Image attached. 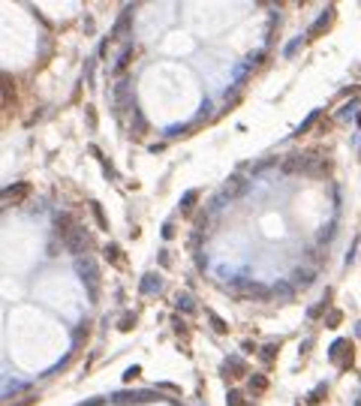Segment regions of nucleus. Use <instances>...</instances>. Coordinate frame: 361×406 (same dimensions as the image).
Segmentation results:
<instances>
[{
    "mask_svg": "<svg viewBox=\"0 0 361 406\" xmlns=\"http://www.w3.org/2000/svg\"><path fill=\"white\" fill-rule=\"evenodd\" d=\"M27 193H30V183H12V187H6L3 190V202L9 205V202H21V199H27Z\"/></svg>",
    "mask_w": 361,
    "mask_h": 406,
    "instance_id": "f03ea898",
    "label": "nucleus"
},
{
    "mask_svg": "<svg viewBox=\"0 0 361 406\" xmlns=\"http://www.w3.org/2000/svg\"><path fill=\"white\" fill-rule=\"evenodd\" d=\"M105 259H108V262H121V259H124L121 247H118V244H108V247H105Z\"/></svg>",
    "mask_w": 361,
    "mask_h": 406,
    "instance_id": "0eeeda50",
    "label": "nucleus"
},
{
    "mask_svg": "<svg viewBox=\"0 0 361 406\" xmlns=\"http://www.w3.org/2000/svg\"><path fill=\"white\" fill-rule=\"evenodd\" d=\"M130 60H133V48H127V51H124V57L118 60V72H124V69L130 66Z\"/></svg>",
    "mask_w": 361,
    "mask_h": 406,
    "instance_id": "9b49d317",
    "label": "nucleus"
},
{
    "mask_svg": "<svg viewBox=\"0 0 361 406\" xmlns=\"http://www.w3.org/2000/svg\"><path fill=\"white\" fill-rule=\"evenodd\" d=\"M133 376H138V367H130V370L124 373V379H133Z\"/></svg>",
    "mask_w": 361,
    "mask_h": 406,
    "instance_id": "f3484780",
    "label": "nucleus"
},
{
    "mask_svg": "<svg viewBox=\"0 0 361 406\" xmlns=\"http://www.w3.org/2000/svg\"><path fill=\"white\" fill-rule=\"evenodd\" d=\"M90 208H93V217H96V223H99V229H108V220H105V214H102L99 202H90Z\"/></svg>",
    "mask_w": 361,
    "mask_h": 406,
    "instance_id": "6e6552de",
    "label": "nucleus"
},
{
    "mask_svg": "<svg viewBox=\"0 0 361 406\" xmlns=\"http://www.w3.org/2000/svg\"><path fill=\"white\" fill-rule=\"evenodd\" d=\"M229 406H241V394L238 391H229Z\"/></svg>",
    "mask_w": 361,
    "mask_h": 406,
    "instance_id": "4468645a",
    "label": "nucleus"
},
{
    "mask_svg": "<svg viewBox=\"0 0 361 406\" xmlns=\"http://www.w3.org/2000/svg\"><path fill=\"white\" fill-rule=\"evenodd\" d=\"M133 322H135V319H133V313H130V316L121 322V331H130V328H133Z\"/></svg>",
    "mask_w": 361,
    "mask_h": 406,
    "instance_id": "2eb2a0df",
    "label": "nucleus"
},
{
    "mask_svg": "<svg viewBox=\"0 0 361 406\" xmlns=\"http://www.w3.org/2000/svg\"><path fill=\"white\" fill-rule=\"evenodd\" d=\"M211 325H214L217 331H220V334H226V322H223V319H217V316H211Z\"/></svg>",
    "mask_w": 361,
    "mask_h": 406,
    "instance_id": "ddd939ff",
    "label": "nucleus"
},
{
    "mask_svg": "<svg viewBox=\"0 0 361 406\" xmlns=\"http://www.w3.org/2000/svg\"><path fill=\"white\" fill-rule=\"evenodd\" d=\"M79 274H82V280L88 283L90 280V298H96V286H99V277H96V271H93V265L90 262H79Z\"/></svg>",
    "mask_w": 361,
    "mask_h": 406,
    "instance_id": "7ed1b4c3",
    "label": "nucleus"
},
{
    "mask_svg": "<svg viewBox=\"0 0 361 406\" xmlns=\"http://www.w3.org/2000/svg\"><path fill=\"white\" fill-rule=\"evenodd\" d=\"M54 232L57 235H72V232H76V226H72V217L69 214H57V220H54Z\"/></svg>",
    "mask_w": 361,
    "mask_h": 406,
    "instance_id": "39448f33",
    "label": "nucleus"
},
{
    "mask_svg": "<svg viewBox=\"0 0 361 406\" xmlns=\"http://www.w3.org/2000/svg\"><path fill=\"white\" fill-rule=\"evenodd\" d=\"M250 388L265 391V388H268V379H265V376H253V379H250Z\"/></svg>",
    "mask_w": 361,
    "mask_h": 406,
    "instance_id": "9d476101",
    "label": "nucleus"
},
{
    "mask_svg": "<svg viewBox=\"0 0 361 406\" xmlns=\"http://www.w3.org/2000/svg\"><path fill=\"white\" fill-rule=\"evenodd\" d=\"M88 247H90V232H88V229H82V226H76V232H72V235L66 238V250H69L72 256H82Z\"/></svg>",
    "mask_w": 361,
    "mask_h": 406,
    "instance_id": "f257e3e1",
    "label": "nucleus"
},
{
    "mask_svg": "<svg viewBox=\"0 0 361 406\" xmlns=\"http://www.w3.org/2000/svg\"><path fill=\"white\" fill-rule=\"evenodd\" d=\"M196 196H199V193H187V196H184V202H180V208H184V211H190V208L196 205Z\"/></svg>",
    "mask_w": 361,
    "mask_h": 406,
    "instance_id": "f8f14e48",
    "label": "nucleus"
},
{
    "mask_svg": "<svg viewBox=\"0 0 361 406\" xmlns=\"http://www.w3.org/2000/svg\"><path fill=\"white\" fill-rule=\"evenodd\" d=\"M328 21H331V12H322V15H319V21L313 24V33H322V30H325V24H328Z\"/></svg>",
    "mask_w": 361,
    "mask_h": 406,
    "instance_id": "1a4fd4ad",
    "label": "nucleus"
},
{
    "mask_svg": "<svg viewBox=\"0 0 361 406\" xmlns=\"http://www.w3.org/2000/svg\"><path fill=\"white\" fill-rule=\"evenodd\" d=\"M304 169H310V160H304V157H289V160L283 163V172H286V175H301Z\"/></svg>",
    "mask_w": 361,
    "mask_h": 406,
    "instance_id": "20e7f679",
    "label": "nucleus"
},
{
    "mask_svg": "<svg viewBox=\"0 0 361 406\" xmlns=\"http://www.w3.org/2000/svg\"><path fill=\"white\" fill-rule=\"evenodd\" d=\"M178 307H180V310H193V301H190V298H180Z\"/></svg>",
    "mask_w": 361,
    "mask_h": 406,
    "instance_id": "dca6fc26",
    "label": "nucleus"
},
{
    "mask_svg": "<svg viewBox=\"0 0 361 406\" xmlns=\"http://www.w3.org/2000/svg\"><path fill=\"white\" fill-rule=\"evenodd\" d=\"M160 289H163V280H160L157 274H148V277L141 280V292H144V295H157Z\"/></svg>",
    "mask_w": 361,
    "mask_h": 406,
    "instance_id": "423d86ee",
    "label": "nucleus"
}]
</instances>
